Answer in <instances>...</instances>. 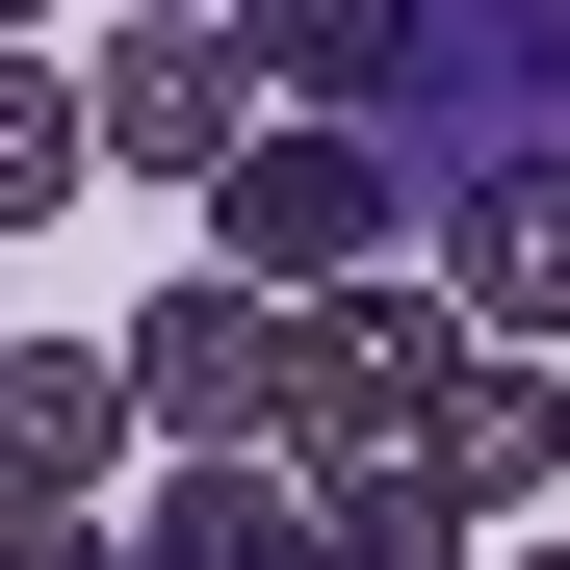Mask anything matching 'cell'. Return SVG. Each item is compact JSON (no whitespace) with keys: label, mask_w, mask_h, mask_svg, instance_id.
<instances>
[{"label":"cell","mask_w":570,"mask_h":570,"mask_svg":"<svg viewBox=\"0 0 570 570\" xmlns=\"http://www.w3.org/2000/svg\"><path fill=\"white\" fill-rule=\"evenodd\" d=\"M544 363L570 337H466V390L415 415V466H441L466 519H544V466H570V390H544Z\"/></svg>","instance_id":"52a82bcc"},{"label":"cell","mask_w":570,"mask_h":570,"mask_svg":"<svg viewBox=\"0 0 570 570\" xmlns=\"http://www.w3.org/2000/svg\"><path fill=\"white\" fill-rule=\"evenodd\" d=\"M493 570H570V544H544V519H493Z\"/></svg>","instance_id":"30bf717a"},{"label":"cell","mask_w":570,"mask_h":570,"mask_svg":"<svg viewBox=\"0 0 570 570\" xmlns=\"http://www.w3.org/2000/svg\"><path fill=\"white\" fill-rule=\"evenodd\" d=\"M415 234V156H390V105H259V156L208 181V259H259V285H363Z\"/></svg>","instance_id":"7a4b0ae2"},{"label":"cell","mask_w":570,"mask_h":570,"mask_svg":"<svg viewBox=\"0 0 570 570\" xmlns=\"http://www.w3.org/2000/svg\"><path fill=\"white\" fill-rule=\"evenodd\" d=\"M130 390H156V441H285V285L259 259L156 285V312H130Z\"/></svg>","instance_id":"277c9868"},{"label":"cell","mask_w":570,"mask_h":570,"mask_svg":"<svg viewBox=\"0 0 570 570\" xmlns=\"http://www.w3.org/2000/svg\"><path fill=\"white\" fill-rule=\"evenodd\" d=\"M234 27H259V78H285V105H390V78L441 52V0H234Z\"/></svg>","instance_id":"ba28073f"},{"label":"cell","mask_w":570,"mask_h":570,"mask_svg":"<svg viewBox=\"0 0 570 570\" xmlns=\"http://www.w3.org/2000/svg\"><path fill=\"white\" fill-rule=\"evenodd\" d=\"M130 415H156L130 337H27V363H0V493H27V519H105V441Z\"/></svg>","instance_id":"5b68a950"},{"label":"cell","mask_w":570,"mask_h":570,"mask_svg":"<svg viewBox=\"0 0 570 570\" xmlns=\"http://www.w3.org/2000/svg\"><path fill=\"white\" fill-rule=\"evenodd\" d=\"M78 105H105V156H130V181H181V208H208V181L259 156V105H285V78H259V27H234V0H130Z\"/></svg>","instance_id":"3957f363"},{"label":"cell","mask_w":570,"mask_h":570,"mask_svg":"<svg viewBox=\"0 0 570 570\" xmlns=\"http://www.w3.org/2000/svg\"><path fill=\"white\" fill-rule=\"evenodd\" d=\"M466 285H415V259H363V285H285V466H390L441 390H466Z\"/></svg>","instance_id":"6da1fadb"},{"label":"cell","mask_w":570,"mask_h":570,"mask_svg":"<svg viewBox=\"0 0 570 570\" xmlns=\"http://www.w3.org/2000/svg\"><path fill=\"white\" fill-rule=\"evenodd\" d=\"M441 285L493 337H570V156H466L441 181Z\"/></svg>","instance_id":"8992f818"},{"label":"cell","mask_w":570,"mask_h":570,"mask_svg":"<svg viewBox=\"0 0 570 570\" xmlns=\"http://www.w3.org/2000/svg\"><path fill=\"white\" fill-rule=\"evenodd\" d=\"M78 156H105V105H78L52 52H0V234H52V208H78Z\"/></svg>","instance_id":"9c48e42d"}]
</instances>
